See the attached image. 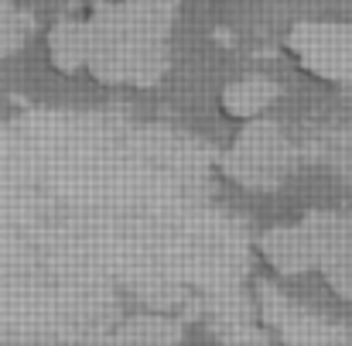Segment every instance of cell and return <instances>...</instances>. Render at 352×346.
Here are the masks:
<instances>
[{
  "mask_svg": "<svg viewBox=\"0 0 352 346\" xmlns=\"http://www.w3.org/2000/svg\"><path fill=\"white\" fill-rule=\"evenodd\" d=\"M34 38V10L24 0H0V65Z\"/></svg>",
  "mask_w": 352,
  "mask_h": 346,
  "instance_id": "6",
  "label": "cell"
},
{
  "mask_svg": "<svg viewBox=\"0 0 352 346\" xmlns=\"http://www.w3.org/2000/svg\"><path fill=\"white\" fill-rule=\"evenodd\" d=\"M284 59L325 90H352V17H298L280 34Z\"/></svg>",
  "mask_w": 352,
  "mask_h": 346,
  "instance_id": "3",
  "label": "cell"
},
{
  "mask_svg": "<svg viewBox=\"0 0 352 346\" xmlns=\"http://www.w3.org/2000/svg\"><path fill=\"white\" fill-rule=\"evenodd\" d=\"M311 271L336 302L352 305V210H308Z\"/></svg>",
  "mask_w": 352,
  "mask_h": 346,
  "instance_id": "4",
  "label": "cell"
},
{
  "mask_svg": "<svg viewBox=\"0 0 352 346\" xmlns=\"http://www.w3.org/2000/svg\"><path fill=\"white\" fill-rule=\"evenodd\" d=\"M212 168L230 189H239L246 196H267L294 175L298 147L291 134L267 114L236 123V134L223 144Z\"/></svg>",
  "mask_w": 352,
  "mask_h": 346,
  "instance_id": "2",
  "label": "cell"
},
{
  "mask_svg": "<svg viewBox=\"0 0 352 346\" xmlns=\"http://www.w3.org/2000/svg\"><path fill=\"white\" fill-rule=\"evenodd\" d=\"M185 0H96L58 14L41 34V55L62 79L100 90H154L175 59V28Z\"/></svg>",
  "mask_w": 352,
  "mask_h": 346,
  "instance_id": "1",
  "label": "cell"
},
{
  "mask_svg": "<svg viewBox=\"0 0 352 346\" xmlns=\"http://www.w3.org/2000/svg\"><path fill=\"white\" fill-rule=\"evenodd\" d=\"M280 96V86L277 79L263 76V72H243L230 79L219 96H216V107L219 114L226 116L230 123H246V120H256V116H267L270 107L277 103Z\"/></svg>",
  "mask_w": 352,
  "mask_h": 346,
  "instance_id": "5",
  "label": "cell"
}]
</instances>
